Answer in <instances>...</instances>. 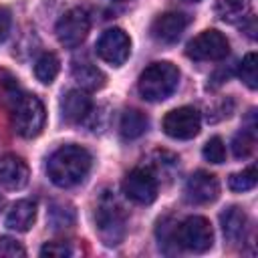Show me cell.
Returning <instances> with one entry per match:
<instances>
[{
    "label": "cell",
    "instance_id": "obj_1",
    "mask_svg": "<svg viewBox=\"0 0 258 258\" xmlns=\"http://www.w3.org/2000/svg\"><path fill=\"white\" fill-rule=\"evenodd\" d=\"M91 169V153L81 145H62L46 161V173L58 187L81 183Z\"/></svg>",
    "mask_w": 258,
    "mask_h": 258
},
{
    "label": "cell",
    "instance_id": "obj_2",
    "mask_svg": "<svg viewBox=\"0 0 258 258\" xmlns=\"http://www.w3.org/2000/svg\"><path fill=\"white\" fill-rule=\"evenodd\" d=\"M10 117L14 131L24 139L36 137L46 121L44 105L40 103L38 97L28 93H18L16 97L10 99Z\"/></svg>",
    "mask_w": 258,
    "mask_h": 258
},
{
    "label": "cell",
    "instance_id": "obj_3",
    "mask_svg": "<svg viewBox=\"0 0 258 258\" xmlns=\"http://www.w3.org/2000/svg\"><path fill=\"white\" fill-rule=\"evenodd\" d=\"M179 83V71L167 60L149 64L139 77V93L145 101H163L167 99Z\"/></svg>",
    "mask_w": 258,
    "mask_h": 258
},
{
    "label": "cell",
    "instance_id": "obj_4",
    "mask_svg": "<svg viewBox=\"0 0 258 258\" xmlns=\"http://www.w3.org/2000/svg\"><path fill=\"white\" fill-rule=\"evenodd\" d=\"M95 228L105 246H117L125 238V214L113 194L105 191L97 204Z\"/></svg>",
    "mask_w": 258,
    "mask_h": 258
},
{
    "label": "cell",
    "instance_id": "obj_5",
    "mask_svg": "<svg viewBox=\"0 0 258 258\" xmlns=\"http://www.w3.org/2000/svg\"><path fill=\"white\" fill-rule=\"evenodd\" d=\"M175 242L189 252H206L214 244L212 224L202 216H189L175 226Z\"/></svg>",
    "mask_w": 258,
    "mask_h": 258
},
{
    "label": "cell",
    "instance_id": "obj_6",
    "mask_svg": "<svg viewBox=\"0 0 258 258\" xmlns=\"http://www.w3.org/2000/svg\"><path fill=\"white\" fill-rule=\"evenodd\" d=\"M230 52V42L220 30H204L185 46V54L194 60H222Z\"/></svg>",
    "mask_w": 258,
    "mask_h": 258
},
{
    "label": "cell",
    "instance_id": "obj_7",
    "mask_svg": "<svg viewBox=\"0 0 258 258\" xmlns=\"http://www.w3.org/2000/svg\"><path fill=\"white\" fill-rule=\"evenodd\" d=\"M89 26H91V22H89L87 10H83V8H71L56 22V38H58V42L62 46L75 48V46H79L87 38Z\"/></svg>",
    "mask_w": 258,
    "mask_h": 258
},
{
    "label": "cell",
    "instance_id": "obj_8",
    "mask_svg": "<svg viewBox=\"0 0 258 258\" xmlns=\"http://www.w3.org/2000/svg\"><path fill=\"white\" fill-rule=\"evenodd\" d=\"M123 194L141 206L151 204L157 198V179L149 167H135L123 179Z\"/></svg>",
    "mask_w": 258,
    "mask_h": 258
},
{
    "label": "cell",
    "instance_id": "obj_9",
    "mask_svg": "<svg viewBox=\"0 0 258 258\" xmlns=\"http://www.w3.org/2000/svg\"><path fill=\"white\" fill-rule=\"evenodd\" d=\"M97 54L113 67L123 64L131 54V40H129L127 32L121 28L105 30L101 34V38L97 40Z\"/></svg>",
    "mask_w": 258,
    "mask_h": 258
},
{
    "label": "cell",
    "instance_id": "obj_10",
    "mask_svg": "<svg viewBox=\"0 0 258 258\" xmlns=\"http://www.w3.org/2000/svg\"><path fill=\"white\" fill-rule=\"evenodd\" d=\"M200 113L194 107H177L163 117V131L173 139H191L200 133Z\"/></svg>",
    "mask_w": 258,
    "mask_h": 258
},
{
    "label": "cell",
    "instance_id": "obj_11",
    "mask_svg": "<svg viewBox=\"0 0 258 258\" xmlns=\"http://www.w3.org/2000/svg\"><path fill=\"white\" fill-rule=\"evenodd\" d=\"M220 194V181L210 171H196L185 181V198L191 204H210Z\"/></svg>",
    "mask_w": 258,
    "mask_h": 258
},
{
    "label": "cell",
    "instance_id": "obj_12",
    "mask_svg": "<svg viewBox=\"0 0 258 258\" xmlns=\"http://www.w3.org/2000/svg\"><path fill=\"white\" fill-rule=\"evenodd\" d=\"M187 16L181 12H165L161 16H157L151 24V36L163 44H171L175 42L181 32L187 26Z\"/></svg>",
    "mask_w": 258,
    "mask_h": 258
},
{
    "label": "cell",
    "instance_id": "obj_13",
    "mask_svg": "<svg viewBox=\"0 0 258 258\" xmlns=\"http://www.w3.org/2000/svg\"><path fill=\"white\" fill-rule=\"evenodd\" d=\"M28 165L22 157L18 155H4L0 159V185L4 189H22L28 183Z\"/></svg>",
    "mask_w": 258,
    "mask_h": 258
},
{
    "label": "cell",
    "instance_id": "obj_14",
    "mask_svg": "<svg viewBox=\"0 0 258 258\" xmlns=\"http://www.w3.org/2000/svg\"><path fill=\"white\" fill-rule=\"evenodd\" d=\"M91 109H93L91 97L83 89H73L67 95H62V99H60V113H62V119L69 123L85 121L89 117Z\"/></svg>",
    "mask_w": 258,
    "mask_h": 258
},
{
    "label": "cell",
    "instance_id": "obj_15",
    "mask_svg": "<svg viewBox=\"0 0 258 258\" xmlns=\"http://www.w3.org/2000/svg\"><path fill=\"white\" fill-rule=\"evenodd\" d=\"M220 224H222L224 238L228 242L234 244V242H242L244 240L246 228H248V218H246V214L238 206H230L226 212H222Z\"/></svg>",
    "mask_w": 258,
    "mask_h": 258
},
{
    "label": "cell",
    "instance_id": "obj_16",
    "mask_svg": "<svg viewBox=\"0 0 258 258\" xmlns=\"http://www.w3.org/2000/svg\"><path fill=\"white\" fill-rule=\"evenodd\" d=\"M36 220V204L32 200L16 202L6 214V226L16 232H28Z\"/></svg>",
    "mask_w": 258,
    "mask_h": 258
},
{
    "label": "cell",
    "instance_id": "obj_17",
    "mask_svg": "<svg viewBox=\"0 0 258 258\" xmlns=\"http://www.w3.org/2000/svg\"><path fill=\"white\" fill-rule=\"evenodd\" d=\"M73 79L81 85L83 91H97L105 85V75L89 60H75Z\"/></svg>",
    "mask_w": 258,
    "mask_h": 258
},
{
    "label": "cell",
    "instance_id": "obj_18",
    "mask_svg": "<svg viewBox=\"0 0 258 258\" xmlns=\"http://www.w3.org/2000/svg\"><path fill=\"white\" fill-rule=\"evenodd\" d=\"M147 117L145 113H141L139 109H127L123 115H121V121H119V133L123 139L131 141V139H137L141 137L145 131H147Z\"/></svg>",
    "mask_w": 258,
    "mask_h": 258
},
{
    "label": "cell",
    "instance_id": "obj_19",
    "mask_svg": "<svg viewBox=\"0 0 258 258\" xmlns=\"http://www.w3.org/2000/svg\"><path fill=\"white\" fill-rule=\"evenodd\" d=\"M216 12L224 22H240L250 14V0H216Z\"/></svg>",
    "mask_w": 258,
    "mask_h": 258
},
{
    "label": "cell",
    "instance_id": "obj_20",
    "mask_svg": "<svg viewBox=\"0 0 258 258\" xmlns=\"http://www.w3.org/2000/svg\"><path fill=\"white\" fill-rule=\"evenodd\" d=\"M58 69H60V62H58L56 54H54V52H42V54L38 56L36 64H34V75H36V79H38L40 83L50 85V83L56 79Z\"/></svg>",
    "mask_w": 258,
    "mask_h": 258
},
{
    "label": "cell",
    "instance_id": "obj_21",
    "mask_svg": "<svg viewBox=\"0 0 258 258\" xmlns=\"http://www.w3.org/2000/svg\"><path fill=\"white\" fill-rule=\"evenodd\" d=\"M254 145H256V135H254V129H242L240 133H236V137L232 139V151L238 159L242 157H248L252 151H254Z\"/></svg>",
    "mask_w": 258,
    "mask_h": 258
},
{
    "label": "cell",
    "instance_id": "obj_22",
    "mask_svg": "<svg viewBox=\"0 0 258 258\" xmlns=\"http://www.w3.org/2000/svg\"><path fill=\"white\" fill-rule=\"evenodd\" d=\"M258 181V175H256V167H248V169H242L238 173H232L228 177V185L232 191H248L256 185Z\"/></svg>",
    "mask_w": 258,
    "mask_h": 258
},
{
    "label": "cell",
    "instance_id": "obj_23",
    "mask_svg": "<svg viewBox=\"0 0 258 258\" xmlns=\"http://www.w3.org/2000/svg\"><path fill=\"white\" fill-rule=\"evenodd\" d=\"M240 79L246 83V87L256 89L258 87V56L256 52H248L240 62Z\"/></svg>",
    "mask_w": 258,
    "mask_h": 258
},
{
    "label": "cell",
    "instance_id": "obj_24",
    "mask_svg": "<svg viewBox=\"0 0 258 258\" xmlns=\"http://www.w3.org/2000/svg\"><path fill=\"white\" fill-rule=\"evenodd\" d=\"M204 157H206V161H210V163H222L224 159H226V147H224V141L220 139V137H212V139H208L206 141V145H204Z\"/></svg>",
    "mask_w": 258,
    "mask_h": 258
},
{
    "label": "cell",
    "instance_id": "obj_25",
    "mask_svg": "<svg viewBox=\"0 0 258 258\" xmlns=\"http://www.w3.org/2000/svg\"><path fill=\"white\" fill-rule=\"evenodd\" d=\"M0 256L2 258H20V256H26V250L14 238L0 236Z\"/></svg>",
    "mask_w": 258,
    "mask_h": 258
},
{
    "label": "cell",
    "instance_id": "obj_26",
    "mask_svg": "<svg viewBox=\"0 0 258 258\" xmlns=\"http://www.w3.org/2000/svg\"><path fill=\"white\" fill-rule=\"evenodd\" d=\"M73 250L67 242H46L42 248H40V256H50V258H64V256H71Z\"/></svg>",
    "mask_w": 258,
    "mask_h": 258
},
{
    "label": "cell",
    "instance_id": "obj_27",
    "mask_svg": "<svg viewBox=\"0 0 258 258\" xmlns=\"http://www.w3.org/2000/svg\"><path fill=\"white\" fill-rule=\"evenodd\" d=\"M52 216H58V220H52L54 228H69L75 220V214H73V208L71 206H64V212H60V206H52L50 210V218Z\"/></svg>",
    "mask_w": 258,
    "mask_h": 258
},
{
    "label": "cell",
    "instance_id": "obj_28",
    "mask_svg": "<svg viewBox=\"0 0 258 258\" xmlns=\"http://www.w3.org/2000/svg\"><path fill=\"white\" fill-rule=\"evenodd\" d=\"M8 32H10V12L0 6V42L8 36Z\"/></svg>",
    "mask_w": 258,
    "mask_h": 258
},
{
    "label": "cell",
    "instance_id": "obj_29",
    "mask_svg": "<svg viewBox=\"0 0 258 258\" xmlns=\"http://www.w3.org/2000/svg\"><path fill=\"white\" fill-rule=\"evenodd\" d=\"M185 2H200V0H185Z\"/></svg>",
    "mask_w": 258,
    "mask_h": 258
},
{
    "label": "cell",
    "instance_id": "obj_30",
    "mask_svg": "<svg viewBox=\"0 0 258 258\" xmlns=\"http://www.w3.org/2000/svg\"><path fill=\"white\" fill-rule=\"evenodd\" d=\"M0 206H2V198H0Z\"/></svg>",
    "mask_w": 258,
    "mask_h": 258
},
{
    "label": "cell",
    "instance_id": "obj_31",
    "mask_svg": "<svg viewBox=\"0 0 258 258\" xmlns=\"http://www.w3.org/2000/svg\"><path fill=\"white\" fill-rule=\"evenodd\" d=\"M117 2H123V0H117Z\"/></svg>",
    "mask_w": 258,
    "mask_h": 258
}]
</instances>
